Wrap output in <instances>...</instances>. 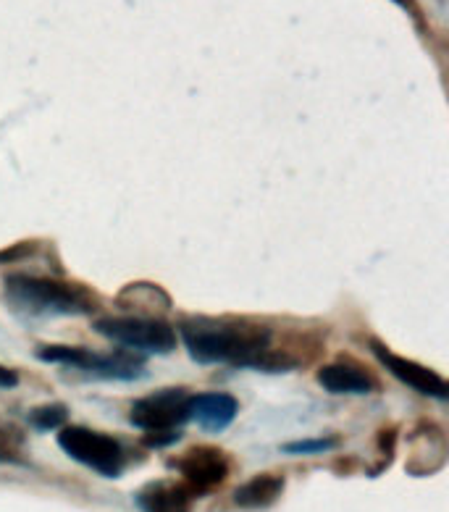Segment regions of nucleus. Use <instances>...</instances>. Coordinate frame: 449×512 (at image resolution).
<instances>
[{
	"label": "nucleus",
	"mask_w": 449,
	"mask_h": 512,
	"mask_svg": "<svg viewBox=\"0 0 449 512\" xmlns=\"http://www.w3.org/2000/svg\"><path fill=\"white\" fill-rule=\"evenodd\" d=\"M182 339L197 363L260 365L268 350V331L250 323H226L192 318L182 323Z\"/></svg>",
	"instance_id": "obj_1"
},
{
	"label": "nucleus",
	"mask_w": 449,
	"mask_h": 512,
	"mask_svg": "<svg viewBox=\"0 0 449 512\" xmlns=\"http://www.w3.org/2000/svg\"><path fill=\"white\" fill-rule=\"evenodd\" d=\"M6 295L14 305L29 313L77 316V313L92 310V300L85 292H79L64 281L40 279V276H8Z\"/></svg>",
	"instance_id": "obj_2"
},
{
	"label": "nucleus",
	"mask_w": 449,
	"mask_h": 512,
	"mask_svg": "<svg viewBox=\"0 0 449 512\" xmlns=\"http://www.w3.org/2000/svg\"><path fill=\"white\" fill-rule=\"evenodd\" d=\"M58 444L66 455L87 468L98 470L100 476L116 478L124 470V449L113 436L100 434L85 426H66L58 434Z\"/></svg>",
	"instance_id": "obj_3"
},
{
	"label": "nucleus",
	"mask_w": 449,
	"mask_h": 512,
	"mask_svg": "<svg viewBox=\"0 0 449 512\" xmlns=\"http://www.w3.org/2000/svg\"><path fill=\"white\" fill-rule=\"evenodd\" d=\"M95 331L129 350L163 355L176 347V331L166 321L137 316H106L95 321Z\"/></svg>",
	"instance_id": "obj_4"
},
{
	"label": "nucleus",
	"mask_w": 449,
	"mask_h": 512,
	"mask_svg": "<svg viewBox=\"0 0 449 512\" xmlns=\"http://www.w3.org/2000/svg\"><path fill=\"white\" fill-rule=\"evenodd\" d=\"M129 418L148 434H176V428L190 421V397L182 389H163L148 394L132 405Z\"/></svg>",
	"instance_id": "obj_5"
},
{
	"label": "nucleus",
	"mask_w": 449,
	"mask_h": 512,
	"mask_svg": "<svg viewBox=\"0 0 449 512\" xmlns=\"http://www.w3.org/2000/svg\"><path fill=\"white\" fill-rule=\"evenodd\" d=\"M37 358L43 360V363L74 365V368H82V371L98 373V376H106V379L121 381H132L134 376H140V373L145 371V365H142L140 358H132V355H124V352L100 355V352L79 350V347H61V344L37 350Z\"/></svg>",
	"instance_id": "obj_6"
},
{
	"label": "nucleus",
	"mask_w": 449,
	"mask_h": 512,
	"mask_svg": "<svg viewBox=\"0 0 449 512\" xmlns=\"http://www.w3.org/2000/svg\"><path fill=\"white\" fill-rule=\"evenodd\" d=\"M371 350L376 352V358H379V363L384 365L386 371H392L394 379H400L405 386L426 394V397H434V400H447L449 397L447 381L436 371H431V368H426L421 363H413V360L394 355L381 342H371Z\"/></svg>",
	"instance_id": "obj_7"
},
{
	"label": "nucleus",
	"mask_w": 449,
	"mask_h": 512,
	"mask_svg": "<svg viewBox=\"0 0 449 512\" xmlns=\"http://www.w3.org/2000/svg\"><path fill=\"white\" fill-rule=\"evenodd\" d=\"M179 473L184 478V486L192 494H203L216 486H221L229 476V463H226L224 452H218L213 447H195L176 463Z\"/></svg>",
	"instance_id": "obj_8"
},
{
	"label": "nucleus",
	"mask_w": 449,
	"mask_h": 512,
	"mask_svg": "<svg viewBox=\"0 0 449 512\" xmlns=\"http://www.w3.org/2000/svg\"><path fill=\"white\" fill-rule=\"evenodd\" d=\"M234 415H237V400L232 394L205 392L190 397V418H195L211 434L232 426Z\"/></svg>",
	"instance_id": "obj_9"
},
{
	"label": "nucleus",
	"mask_w": 449,
	"mask_h": 512,
	"mask_svg": "<svg viewBox=\"0 0 449 512\" xmlns=\"http://www.w3.org/2000/svg\"><path fill=\"white\" fill-rule=\"evenodd\" d=\"M137 507L142 512H190L192 491L174 481H153L137 494Z\"/></svg>",
	"instance_id": "obj_10"
},
{
	"label": "nucleus",
	"mask_w": 449,
	"mask_h": 512,
	"mask_svg": "<svg viewBox=\"0 0 449 512\" xmlns=\"http://www.w3.org/2000/svg\"><path fill=\"white\" fill-rule=\"evenodd\" d=\"M318 381H321L323 389H329L334 394H368L376 386L368 373L350 363L326 365V368L318 371Z\"/></svg>",
	"instance_id": "obj_11"
},
{
	"label": "nucleus",
	"mask_w": 449,
	"mask_h": 512,
	"mask_svg": "<svg viewBox=\"0 0 449 512\" xmlns=\"http://www.w3.org/2000/svg\"><path fill=\"white\" fill-rule=\"evenodd\" d=\"M284 489V481L279 476H271V473H263V476L250 478L247 484L239 486L234 491V502L239 507H247V510H255V507H268L271 502H276V497Z\"/></svg>",
	"instance_id": "obj_12"
},
{
	"label": "nucleus",
	"mask_w": 449,
	"mask_h": 512,
	"mask_svg": "<svg viewBox=\"0 0 449 512\" xmlns=\"http://www.w3.org/2000/svg\"><path fill=\"white\" fill-rule=\"evenodd\" d=\"M69 418L64 405H43V407H35L32 413H29V423L40 431H50V428H58L64 426V421Z\"/></svg>",
	"instance_id": "obj_13"
},
{
	"label": "nucleus",
	"mask_w": 449,
	"mask_h": 512,
	"mask_svg": "<svg viewBox=\"0 0 449 512\" xmlns=\"http://www.w3.org/2000/svg\"><path fill=\"white\" fill-rule=\"evenodd\" d=\"M337 447V439H308V442H292L284 447L287 455H318Z\"/></svg>",
	"instance_id": "obj_14"
},
{
	"label": "nucleus",
	"mask_w": 449,
	"mask_h": 512,
	"mask_svg": "<svg viewBox=\"0 0 449 512\" xmlns=\"http://www.w3.org/2000/svg\"><path fill=\"white\" fill-rule=\"evenodd\" d=\"M19 384V376H16L14 371H8V368H3V365H0V386H3V389H8V386H16Z\"/></svg>",
	"instance_id": "obj_15"
},
{
	"label": "nucleus",
	"mask_w": 449,
	"mask_h": 512,
	"mask_svg": "<svg viewBox=\"0 0 449 512\" xmlns=\"http://www.w3.org/2000/svg\"><path fill=\"white\" fill-rule=\"evenodd\" d=\"M397 3H400V6H407V0H397Z\"/></svg>",
	"instance_id": "obj_16"
}]
</instances>
